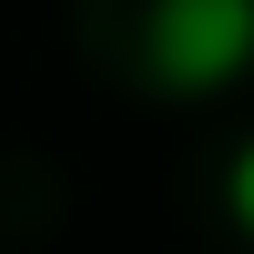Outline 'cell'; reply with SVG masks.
<instances>
[{"label":"cell","mask_w":254,"mask_h":254,"mask_svg":"<svg viewBox=\"0 0 254 254\" xmlns=\"http://www.w3.org/2000/svg\"><path fill=\"white\" fill-rule=\"evenodd\" d=\"M142 51L163 92H224L254 71V0H153Z\"/></svg>","instance_id":"1"},{"label":"cell","mask_w":254,"mask_h":254,"mask_svg":"<svg viewBox=\"0 0 254 254\" xmlns=\"http://www.w3.org/2000/svg\"><path fill=\"white\" fill-rule=\"evenodd\" d=\"M224 203H234V224H244V234H254V142H244V153H234V173H224Z\"/></svg>","instance_id":"2"}]
</instances>
